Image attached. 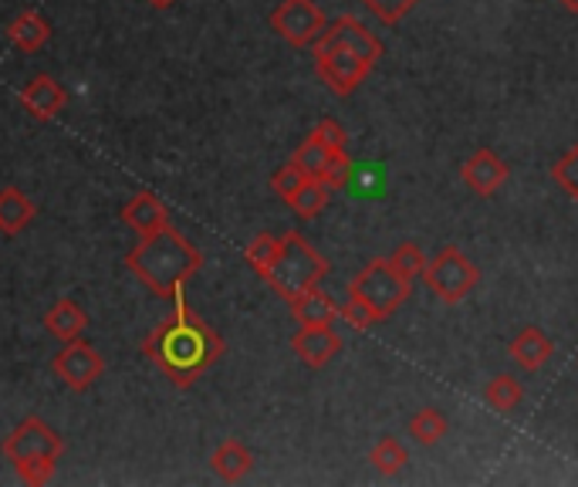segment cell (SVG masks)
I'll list each match as a JSON object with an SVG mask.
<instances>
[{"label":"cell","mask_w":578,"mask_h":487,"mask_svg":"<svg viewBox=\"0 0 578 487\" xmlns=\"http://www.w3.org/2000/svg\"><path fill=\"white\" fill-rule=\"evenodd\" d=\"M169 301H173V316L143 339V356L176 389H190L207 369L220 363V356H224V339L187 305L184 288H176Z\"/></svg>","instance_id":"6da1fadb"},{"label":"cell","mask_w":578,"mask_h":487,"mask_svg":"<svg viewBox=\"0 0 578 487\" xmlns=\"http://www.w3.org/2000/svg\"><path fill=\"white\" fill-rule=\"evenodd\" d=\"M125 268L136 275L153 295L173 298L176 288H187L200 275L203 254L187 234H180L173 224H166L163 231L140 237V244L125 254Z\"/></svg>","instance_id":"7a4b0ae2"},{"label":"cell","mask_w":578,"mask_h":487,"mask_svg":"<svg viewBox=\"0 0 578 487\" xmlns=\"http://www.w3.org/2000/svg\"><path fill=\"white\" fill-rule=\"evenodd\" d=\"M325 275H329L325 254L304 234L288 231L281 237V254L275 257V264L268 268V275H264V281H268L285 301H294L298 295L319 288L325 281Z\"/></svg>","instance_id":"3957f363"},{"label":"cell","mask_w":578,"mask_h":487,"mask_svg":"<svg viewBox=\"0 0 578 487\" xmlns=\"http://www.w3.org/2000/svg\"><path fill=\"white\" fill-rule=\"evenodd\" d=\"M413 295V281H407L399 275L389 257H373L366 268L348 281V298L363 301L369 312L386 322L389 316H396Z\"/></svg>","instance_id":"277c9868"},{"label":"cell","mask_w":578,"mask_h":487,"mask_svg":"<svg viewBox=\"0 0 578 487\" xmlns=\"http://www.w3.org/2000/svg\"><path fill=\"white\" fill-rule=\"evenodd\" d=\"M423 281L443 305H460L477 288L480 268L460 247H443L426 261Z\"/></svg>","instance_id":"5b68a950"},{"label":"cell","mask_w":578,"mask_h":487,"mask_svg":"<svg viewBox=\"0 0 578 487\" xmlns=\"http://www.w3.org/2000/svg\"><path fill=\"white\" fill-rule=\"evenodd\" d=\"M311 58H315L319 78L329 85V92L338 96V99H348L355 88H359L369 78V71L376 68L359 52L342 48V44H325V41L311 44Z\"/></svg>","instance_id":"8992f818"},{"label":"cell","mask_w":578,"mask_h":487,"mask_svg":"<svg viewBox=\"0 0 578 487\" xmlns=\"http://www.w3.org/2000/svg\"><path fill=\"white\" fill-rule=\"evenodd\" d=\"M329 27L325 11L315 4V0H281V4L271 11V31L288 41L291 48H311L322 31Z\"/></svg>","instance_id":"52a82bcc"},{"label":"cell","mask_w":578,"mask_h":487,"mask_svg":"<svg viewBox=\"0 0 578 487\" xmlns=\"http://www.w3.org/2000/svg\"><path fill=\"white\" fill-rule=\"evenodd\" d=\"M52 369L71 392H85L105 376V359L99 356L96 345L75 339V342L62 345V352L52 359Z\"/></svg>","instance_id":"ba28073f"},{"label":"cell","mask_w":578,"mask_h":487,"mask_svg":"<svg viewBox=\"0 0 578 487\" xmlns=\"http://www.w3.org/2000/svg\"><path fill=\"white\" fill-rule=\"evenodd\" d=\"M65 444H62V436L44 423L41 417H27L21 420L8 440H4V457L11 464H21V461H31V457H62Z\"/></svg>","instance_id":"9c48e42d"},{"label":"cell","mask_w":578,"mask_h":487,"mask_svg":"<svg viewBox=\"0 0 578 487\" xmlns=\"http://www.w3.org/2000/svg\"><path fill=\"white\" fill-rule=\"evenodd\" d=\"M508 176H511V166L494 153V150H477L464 166H460V180L470 193L477 197H494L504 184H508Z\"/></svg>","instance_id":"30bf717a"},{"label":"cell","mask_w":578,"mask_h":487,"mask_svg":"<svg viewBox=\"0 0 578 487\" xmlns=\"http://www.w3.org/2000/svg\"><path fill=\"white\" fill-rule=\"evenodd\" d=\"M291 348L308 369H325L342 352V339L332 325H301L291 335Z\"/></svg>","instance_id":"8fae6325"},{"label":"cell","mask_w":578,"mask_h":487,"mask_svg":"<svg viewBox=\"0 0 578 487\" xmlns=\"http://www.w3.org/2000/svg\"><path fill=\"white\" fill-rule=\"evenodd\" d=\"M18 102L24 106V112H31L37 122H48L55 115L65 112L68 106V92H65V85L52 75H34L24 88H21V96Z\"/></svg>","instance_id":"7c38bea8"},{"label":"cell","mask_w":578,"mask_h":487,"mask_svg":"<svg viewBox=\"0 0 578 487\" xmlns=\"http://www.w3.org/2000/svg\"><path fill=\"white\" fill-rule=\"evenodd\" d=\"M319 41H325V44H342V48H352V52H359L363 58H369L373 65L382 58V41L359 21V18H352V14H345V18H338L335 24H329L325 31H322V37Z\"/></svg>","instance_id":"4fadbf2b"},{"label":"cell","mask_w":578,"mask_h":487,"mask_svg":"<svg viewBox=\"0 0 578 487\" xmlns=\"http://www.w3.org/2000/svg\"><path fill=\"white\" fill-rule=\"evenodd\" d=\"M508 356H511V363H514L518 369L538 373V369L555 356V342H552L538 325H524V329L511 339Z\"/></svg>","instance_id":"5bb4252c"},{"label":"cell","mask_w":578,"mask_h":487,"mask_svg":"<svg viewBox=\"0 0 578 487\" xmlns=\"http://www.w3.org/2000/svg\"><path fill=\"white\" fill-rule=\"evenodd\" d=\"M122 224L132 234L149 237V234H156V231H163L169 224V210H166V203L156 193H136L122 207Z\"/></svg>","instance_id":"9a60e30c"},{"label":"cell","mask_w":578,"mask_h":487,"mask_svg":"<svg viewBox=\"0 0 578 487\" xmlns=\"http://www.w3.org/2000/svg\"><path fill=\"white\" fill-rule=\"evenodd\" d=\"M210 467L220 480H227V484H237L244 480L251 471H254V454L247 444H241L237 436H227L224 444H220L210 457Z\"/></svg>","instance_id":"2e32d148"},{"label":"cell","mask_w":578,"mask_h":487,"mask_svg":"<svg viewBox=\"0 0 578 487\" xmlns=\"http://www.w3.org/2000/svg\"><path fill=\"white\" fill-rule=\"evenodd\" d=\"M48 37H52V24H48V18H44L41 11H24V14H18L8 24V41L14 44L21 55L41 52L44 44H48Z\"/></svg>","instance_id":"e0dca14e"},{"label":"cell","mask_w":578,"mask_h":487,"mask_svg":"<svg viewBox=\"0 0 578 487\" xmlns=\"http://www.w3.org/2000/svg\"><path fill=\"white\" fill-rule=\"evenodd\" d=\"M85 329H88V316H85V308L71 298L55 301L48 312H44V332L55 335L58 342H75V339H81Z\"/></svg>","instance_id":"ac0fdd59"},{"label":"cell","mask_w":578,"mask_h":487,"mask_svg":"<svg viewBox=\"0 0 578 487\" xmlns=\"http://www.w3.org/2000/svg\"><path fill=\"white\" fill-rule=\"evenodd\" d=\"M288 305H291V316L298 325H335V319H338V305L332 295L322 291V285L298 295Z\"/></svg>","instance_id":"d6986e66"},{"label":"cell","mask_w":578,"mask_h":487,"mask_svg":"<svg viewBox=\"0 0 578 487\" xmlns=\"http://www.w3.org/2000/svg\"><path fill=\"white\" fill-rule=\"evenodd\" d=\"M34 203L18 190V187H4L0 190V231L4 234H21L31 220H34Z\"/></svg>","instance_id":"ffe728a7"},{"label":"cell","mask_w":578,"mask_h":487,"mask_svg":"<svg viewBox=\"0 0 578 487\" xmlns=\"http://www.w3.org/2000/svg\"><path fill=\"white\" fill-rule=\"evenodd\" d=\"M369 464H373L382 477H396L399 471H403V467L410 464V451L403 447V440L382 436L379 444L369 451Z\"/></svg>","instance_id":"44dd1931"},{"label":"cell","mask_w":578,"mask_h":487,"mask_svg":"<svg viewBox=\"0 0 578 487\" xmlns=\"http://www.w3.org/2000/svg\"><path fill=\"white\" fill-rule=\"evenodd\" d=\"M451 433V423H447V417H443L440 410H433V407H426V410H420V413H413V420H410V436L416 440L420 447H436L443 436Z\"/></svg>","instance_id":"7402d4cb"},{"label":"cell","mask_w":578,"mask_h":487,"mask_svg":"<svg viewBox=\"0 0 578 487\" xmlns=\"http://www.w3.org/2000/svg\"><path fill=\"white\" fill-rule=\"evenodd\" d=\"M521 396H524L521 383L514 376H508V373L494 376L491 383L483 386V403L491 410H498V413H511L521 403Z\"/></svg>","instance_id":"603a6c76"},{"label":"cell","mask_w":578,"mask_h":487,"mask_svg":"<svg viewBox=\"0 0 578 487\" xmlns=\"http://www.w3.org/2000/svg\"><path fill=\"white\" fill-rule=\"evenodd\" d=\"M329 193H332V190H329L322 180H315V176H308V180L301 184V190L288 200V207H291L301 220H315V217L325 210Z\"/></svg>","instance_id":"cb8c5ba5"},{"label":"cell","mask_w":578,"mask_h":487,"mask_svg":"<svg viewBox=\"0 0 578 487\" xmlns=\"http://www.w3.org/2000/svg\"><path fill=\"white\" fill-rule=\"evenodd\" d=\"M278 254H281V237H275V234H268V231L257 234V237L244 247V261L251 264V268H254L260 278L268 275V268L275 264Z\"/></svg>","instance_id":"d4e9b609"},{"label":"cell","mask_w":578,"mask_h":487,"mask_svg":"<svg viewBox=\"0 0 578 487\" xmlns=\"http://www.w3.org/2000/svg\"><path fill=\"white\" fill-rule=\"evenodd\" d=\"M426 251L420 247V244H413V241H407V244H399L392 254H389V264L392 268L403 275L407 281H416V278H423V272H426Z\"/></svg>","instance_id":"484cf974"},{"label":"cell","mask_w":578,"mask_h":487,"mask_svg":"<svg viewBox=\"0 0 578 487\" xmlns=\"http://www.w3.org/2000/svg\"><path fill=\"white\" fill-rule=\"evenodd\" d=\"M352 173H355L352 156H348L345 150H332L329 159H325V166H322V173L315 176V180H322L329 190H342V187L348 184V176H352Z\"/></svg>","instance_id":"4316f807"},{"label":"cell","mask_w":578,"mask_h":487,"mask_svg":"<svg viewBox=\"0 0 578 487\" xmlns=\"http://www.w3.org/2000/svg\"><path fill=\"white\" fill-rule=\"evenodd\" d=\"M552 180H555L571 200H578V143L568 146V150L555 159V166H552Z\"/></svg>","instance_id":"83f0119b"},{"label":"cell","mask_w":578,"mask_h":487,"mask_svg":"<svg viewBox=\"0 0 578 487\" xmlns=\"http://www.w3.org/2000/svg\"><path fill=\"white\" fill-rule=\"evenodd\" d=\"M329 146L325 143H319L315 136H311V132H308V140H301V146L294 150V163L308 173V176H319L322 173V166H325V159H329Z\"/></svg>","instance_id":"f1b7e54d"},{"label":"cell","mask_w":578,"mask_h":487,"mask_svg":"<svg viewBox=\"0 0 578 487\" xmlns=\"http://www.w3.org/2000/svg\"><path fill=\"white\" fill-rule=\"evenodd\" d=\"M304 180H308V173H304V169H301V166L291 159V163H285V166H281L275 176H271V190H275V193H278L285 203H288V200H291V197L301 190V184H304Z\"/></svg>","instance_id":"f546056e"},{"label":"cell","mask_w":578,"mask_h":487,"mask_svg":"<svg viewBox=\"0 0 578 487\" xmlns=\"http://www.w3.org/2000/svg\"><path fill=\"white\" fill-rule=\"evenodd\" d=\"M363 4H366V11H373L382 24H399V21H403L416 4H420V0H363Z\"/></svg>","instance_id":"4dcf8cb0"},{"label":"cell","mask_w":578,"mask_h":487,"mask_svg":"<svg viewBox=\"0 0 578 487\" xmlns=\"http://www.w3.org/2000/svg\"><path fill=\"white\" fill-rule=\"evenodd\" d=\"M55 457H31V461H21V464H14V471H18V477L24 480V484H31V487H41V484H48L52 477H55Z\"/></svg>","instance_id":"1f68e13d"},{"label":"cell","mask_w":578,"mask_h":487,"mask_svg":"<svg viewBox=\"0 0 578 487\" xmlns=\"http://www.w3.org/2000/svg\"><path fill=\"white\" fill-rule=\"evenodd\" d=\"M338 319H345L355 332H369V329L379 325V319L369 312L363 301H355V298H348L345 305H338Z\"/></svg>","instance_id":"d6a6232c"},{"label":"cell","mask_w":578,"mask_h":487,"mask_svg":"<svg viewBox=\"0 0 578 487\" xmlns=\"http://www.w3.org/2000/svg\"><path fill=\"white\" fill-rule=\"evenodd\" d=\"M311 136H315L319 143H325L329 150H345L348 146V129L335 119H322L315 129H311Z\"/></svg>","instance_id":"836d02e7"},{"label":"cell","mask_w":578,"mask_h":487,"mask_svg":"<svg viewBox=\"0 0 578 487\" xmlns=\"http://www.w3.org/2000/svg\"><path fill=\"white\" fill-rule=\"evenodd\" d=\"M146 4H149V8H156V11H169V8L176 4V0H146Z\"/></svg>","instance_id":"e575fe53"},{"label":"cell","mask_w":578,"mask_h":487,"mask_svg":"<svg viewBox=\"0 0 578 487\" xmlns=\"http://www.w3.org/2000/svg\"><path fill=\"white\" fill-rule=\"evenodd\" d=\"M558 4H562L568 14H578V0H558Z\"/></svg>","instance_id":"d590c367"}]
</instances>
